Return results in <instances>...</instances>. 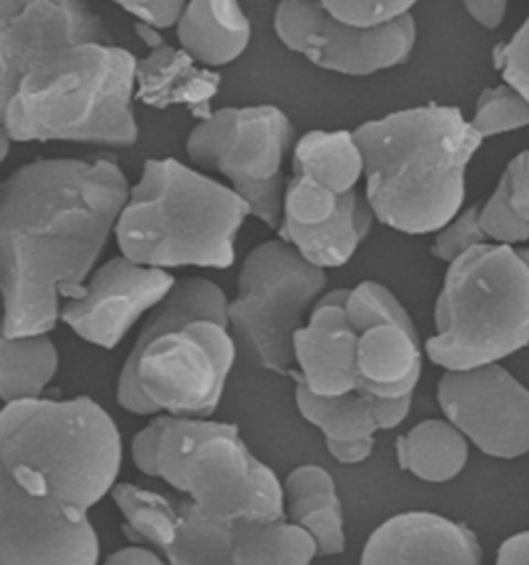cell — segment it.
<instances>
[{
  "label": "cell",
  "instance_id": "6da1fadb",
  "mask_svg": "<svg viewBox=\"0 0 529 565\" xmlns=\"http://www.w3.org/2000/svg\"><path fill=\"white\" fill-rule=\"evenodd\" d=\"M137 63L89 2L25 0L0 21V131L131 148Z\"/></svg>",
  "mask_w": 529,
  "mask_h": 565
},
{
  "label": "cell",
  "instance_id": "7a4b0ae2",
  "mask_svg": "<svg viewBox=\"0 0 529 565\" xmlns=\"http://www.w3.org/2000/svg\"><path fill=\"white\" fill-rule=\"evenodd\" d=\"M131 184L115 160L40 158L0 186L2 335L50 333L116 233Z\"/></svg>",
  "mask_w": 529,
  "mask_h": 565
},
{
  "label": "cell",
  "instance_id": "3957f363",
  "mask_svg": "<svg viewBox=\"0 0 529 565\" xmlns=\"http://www.w3.org/2000/svg\"><path fill=\"white\" fill-rule=\"evenodd\" d=\"M354 134L364 153V198L380 224L436 234L462 212L467 168L484 139L460 108H406Z\"/></svg>",
  "mask_w": 529,
  "mask_h": 565
},
{
  "label": "cell",
  "instance_id": "277c9868",
  "mask_svg": "<svg viewBox=\"0 0 529 565\" xmlns=\"http://www.w3.org/2000/svg\"><path fill=\"white\" fill-rule=\"evenodd\" d=\"M122 435L87 396L9 402L0 413V470L33 498L87 515L112 493Z\"/></svg>",
  "mask_w": 529,
  "mask_h": 565
},
{
  "label": "cell",
  "instance_id": "5b68a950",
  "mask_svg": "<svg viewBox=\"0 0 529 565\" xmlns=\"http://www.w3.org/2000/svg\"><path fill=\"white\" fill-rule=\"evenodd\" d=\"M252 216L231 186L209 179L176 158H151L116 224L120 255L158 269H228L236 238Z\"/></svg>",
  "mask_w": 529,
  "mask_h": 565
},
{
  "label": "cell",
  "instance_id": "8992f818",
  "mask_svg": "<svg viewBox=\"0 0 529 565\" xmlns=\"http://www.w3.org/2000/svg\"><path fill=\"white\" fill-rule=\"evenodd\" d=\"M529 347V266L517 247L486 243L446 267L424 344L445 371L495 365Z\"/></svg>",
  "mask_w": 529,
  "mask_h": 565
},
{
  "label": "cell",
  "instance_id": "52a82bcc",
  "mask_svg": "<svg viewBox=\"0 0 529 565\" xmlns=\"http://www.w3.org/2000/svg\"><path fill=\"white\" fill-rule=\"evenodd\" d=\"M327 292V271L309 264L285 241L250 250L228 307V328L248 359L264 371L296 377L294 335Z\"/></svg>",
  "mask_w": 529,
  "mask_h": 565
},
{
  "label": "cell",
  "instance_id": "ba28073f",
  "mask_svg": "<svg viewBox=\"0 0 529 565\" xmlns=\"http://www.w3.org/2000/svg\"><path fill=\"white\" fill-rule=\"evenodd\" d=\"M294 125L278 106H228L197 122L186 153L198 167L219 172L271 231L283 222V160L294 148Z\"/></svg>",
  "mask_w": 529,
  "mask_h": 565
},
{
  "label": "cell",
  "instance_id": "9c48e42d",
  "mask_svg": "<svg viewBox=\"0 0 529 565\" xmlns=\"http://www.w3.org/2000/svg\"><path fill=\"white\" fill-rule=\"evenodd\" d=\"M273 30L288 51L304 56L313 67L347 77H370L403 65L418 40L412 15L379 30H360L331 18L319 0H280Z\"/></svg>",
  "mask_w": 529,
  "mask_h": 565
},
{
  "label": "cell",
  "instance_id": "30bf717a",
  "mask_svg": "<svg viewBox=\"0 0 529 565\" xmlns=\"http://www.w3.org/2000/svg\"><path fill=\"white\" fill-rule=\"evenodd\" d=\"M436 402L484 456L517 460L529 454V390L500 363L445 371Z\"/></svg>",
  "mask_w": 529,
  "mask_h": 565
},
{
  "label": "cell",
  "instance_id": "8fae6325",
  "mask_svg": "<svg viewBox=\"0 0 529 565\" xmlns=\"http://www.w3.org/2000/svg\"><path fill=\"white\" fill-rule=\"evenodd\" d=\"M184 495L228 524L285 518L283 484L273 468L248 449L238 429L198 446L188 462Z\"/></svg>",
  "mask_w": 529,
  "mask_h": 565
},
{
  "label": "cell",
  "instance_id": "7c38bea8",
  "mask_svg": "<svg viewBox=\"0 0 529 565\" xmlns=\"http://www.w3.org/2000/svg\"><path fill=\"white\" fill-rule=\"evenodd\" d=\"M99 557L87 515L33 498L0 470V565H99Z\"/></svg>",
  "mask_w": 529,
  "mask_h": 565
},
{
  "label": "cell",
  "instance_id": "4fadbf2b",
  "mask_svg": "<svg viewBox=\"0 0 529 565\" xmlns=\"http://www.w3.org/2000/svg\"><path fill=\"white\" fill-rule=\"evenodd\" d=\"M174 284L170 271L118 255L96 267L79 297L63 302L61 321L83 342L112 350L170 295Z\"/></svg>",
  "mask_w": 529,
  "mask_h": 565
},
{
  "label": "cell",
  "instance_id": "5bb4252c",
  "mask_svg": "<svg viewBox=\"0 0 529 565\" xmlns=\"http://www.w3.org/2000/svg\"><path fill=\"white\" fill-rule=\"evenodd\" d=\"M347 295L349 288L327 290L294 335L298 383L316 396L358 392L360 333L347 319Z\"/></svg>",
  "mask_w": 529,
  "mask_h": 565
},
{
  "label": "cell",
  "instance_id": "9a60e30c",
  "mask_svg": "<svg viewBox=\"0 0 529 565\" xmlns=\"http://www.w3.org/2000/svg\"><path fill=\"white\" fill-rule=\"evenodd\" d=\"M358 565H482V547L457 520L401 512L370 532Z\"/></svg>",
  "mask_w": 529,
  "mask_h": 565
},
{
  "label": "cell",
  "instance_id": "2e32d148",
  "mask_svg": "<svg viewBox=\"0 0 529 565\" xmlns=\"http://www.w3.org/2000/svg\"><path fill=\"white\" fill-rule=\"evenodd\" d=\"M222 75L203 67L184 49L164 44L137 63L134 100L155 110L184 106L198 122L214 117Z\"/></svg>",
  "mask_w": 529,
  "mask_h": 565
},
{
  "label": "cell",
  "instance_id": "e0dca14e",
  "mask_svg": "<svg viewBox=\"0 0 529 565\" xmlns=\"http://www.w3.org/2000/svg\"><path fill=\"white\" fill-rule=\"evenodd\" d=\"M418 330L379 323L358 338V392L373 398L412 396L422 377Z\"/></svg>",
  "mask_w": 529,
  "mask_h": 565
},
{
  "label": "cell",
  "instance_id": "ac0fdd59",
  "mask_svg": "<svg viewBox=\"0 0 529 565\" xmlns=\"http://www.w3.org/2000/svg\"><path fill=\"white\" fill-rule=\"evenodd\" d=\"M285 518L309 532L319 557L346 551V515L330 470L319 465L296 466L283 481Z\"/></svg>",
  "mask_w": 529,
  "mask_h": 565
},
{
  "label": "cell",
  "instance_id": "d6986e66",
  "mask_svg": "<svg viewBox=\"0 0 529 565\" xmlns=\"http://www.w3.org/2000/svg\"><path fill=\"white\" fill-rule=\"evenodd\" d=\"M176 35L203 67H226L247 52L252 23L238 0H188Z\"/></svg>",
  "mask_w": 529,
  "mask_h": 565
},
{
  "label": "cell",
  "instance_id": "ffe728a7",
  "mask_svg": "<svg viewBox=\"0 0 529 565\" xmlns=\"http://www.w3.org/2000/svg\"><path fill=\"white\" fill-rule=\"evenodd\" d=\"M375 220L377 217L363 193L349 191L342 200L339 212L330 222L314 228H281L278 234L309 264L327 271L352 262Z\"/></svg>",
  "mask_w": 529,
  "mask_h": 565
},
{
  "label": "cell",
  "instance_id": "44dd1931",
  "mask_svg": "<svg viewBox=\"0 0 529 565\" xmlns=\"http://www.w3.org/2000/svg\"><path fill=\"white\" fill-rule=\"evenodd\" d=\"M469 441L451 420L424 418L396 441L397 465L420 481L441 484L462 475L469 460Z\"/></svg>",
  "mask_w": 529,
  "mask_h": 565
},
{
  "label": "cell",
  "instance_id": "7402d4cb",
  "mask_svg": "<svg viewBox=\"0 0 529 565\" xmlns=\"http://www.w3.org/2000/svg\"><path fill=\"white\" fill-rule=\"evenodd\" d=\"M294 177H306L337 195L356 191L364 179V153L354 131H309L292 150Z\"/></svg>",
  "mask_w": 529,
  "mask_h": 565
},
{
  "label": "cell",
  "instance_id": "603a6c76",
  "mask_svg": "<svg viewBox=\"0 0 529 565\" xmlns=\"http://www.w3.org/2000/svg\"><path fill=\"white\" fill-rule=\"evenodd\" d=\"M58 349L50 333L0 340V398L4 404L44 398L58 373Z\"/></svg>",
  "mask_w": 529,
  "mask_h": 565
},
{
  "label": "cell",
  "instance_id": "cb8c5ba5",
  "mask_svg": "<svg viewBox=\"0 0 529 565\" xmlns=\"http://www.w3.org/2000/svg\"><path fill=\"white\" fill-rule=\"evenodd\" d=\"M231 565H311L319 557L313 536L288 518L236 522Z\"/></svg>",
  "mask_w": 529,
  "mask_h": 565
},
{
  "label": "cell",
  "instance_id": "d4e9b609",
  "mask_svg": "<svg viewBox=\"0 0 529 565\" xmlns=\"http://www.w3.org/2000/svg\"><path fill=\"white\" fill-rule=\"evenodd\" d=\"M110 498L125 518L122 532L132 545L151 548L164 557L181 522V503L176 505L172 499L132 482H116Z\"/></svg>",
  "mask_w": 529,
  "mask_h": 565
},
{
  "label": "cell",
  "instance_id": "484cf974",
  "mask_svg": "<svg viewBox=\"0 0 529 565\" xmlns=\"http://www.w3.org/2000/svg\"><path fill=\"white\" fill-rule=\"evenodd\" d=\"M298 413L302 418L325 435V441H352L375 437L379 431L375 418V399L363 392H352L344 396H316L298 383Z\"/></svg>",
  "mask_w": 529,
  "mask_h": 565
},
{
  "label": "cell",
  "instance_id": "4316f807",
  "mask_svg": "<svg viewBox=\"0 0 529 565\" xmlns=\"http://www.w3.org/2000/svg\"><path fill=\"white\" fill-rule=\"evenodd\" d=\"M164 559L168 565H231V524L205 514L191 499L182 501L181 522Z\"/></svg>",
  "mask_w": 529,
  "mask_h": 565
},
{
  "label": "cell",
  "instance_id": "83f0119b",
  "mask_svg": "<svg viewBox=\"0 0 529 565\" xmlns=\"http://www.w3.org/2000/svg\"><path fill=\"white\" fill-rule=\"evenodd\" d=\"M234 429L238 427L222 420L165 415L164 433H162L160 456H158L160 479L172 489L186 493V470L198 446L214 435L234 431Z\"/></svg>",
  "mask_w": 529,
  "mask_h": 565
},
{
  "label": "cell",
  "instance_id": "f1b7e54d",
  "mask_svg": "<svg viewBox=\"0 0 529 565\" xmlns=\"http://www.w3.org/2000/svg\"><path fill=\"white\" fill-rule=\"evenodd\" d=\"M469 122L482 139L523 131L529 127V100L517 87L503 82L479 94Z\"/></svg>",
  "mask_w": 529,
  "mask_h": 565
},
{
  "label": "cell",
  "instance_id": "f546056e",
  "mask_svg": "<svg viewBox=\"0 0 529 565\" xmlns=\"http://www.w3.org/2000/svg\"><path fill=\"white\" fill-rule=\"evenodd\" d=\"M344 195L306 177H292L283 195L281 228H314L330 222L342 207Z\"/></svg>",
  "mask_w": 529,
  "mask_h": 565
},
{
  "label": "cell",
  "instance_id": "4dcf8cb0",
  "mask_svg": "<svg viewBox=\"0 0 529 565\" xmlns=\"http://www.w3.org/2000/svg\"><path fill=\"white\" fill-rule=\"evenodd\" d=\"M346 313L349 323L358 330V333L379 323H397V326L415 330L412 317L396 295L387 286L373 280H366L349 288Z\"/></svg>",
  "mask_w": 529,
  "mask_h": 565
},
{
  "label": "cell",
  "instance_id": "1f68e13d",
  "mask_svg": "<svg viewBox=\"0 0 529 565\" xmlns=\"http://www.w3.org/2000/svg\"><path fill=\"white\" fill-rule=\"evenodd\" d=\"M479 224L488 241L495 245L523 247L529 243V222L515 212L509 181L505 174L496 183L493 195L484 205H479Z\"/></svg>",
  "mask_w": 529,
  "mask_h": 565
},
{
  "label": "cell",
  "instance_id": "d6a6232c",
  "mask_svg": "<svg viewBox=\"0 0 529 565\" xmlns=\"http://www.w3.org/2000/svg\"><path fill=\"white\" fill-rule=\"evenodd\" d=\"M331 18L360 30H379L412 15L418 0H319Z\"/></svg>",
  "mask_w": 529,
  "mask_h": 565
},
{
  "label": "cell",
  "instance_id": "836d02e7",
  "mask_svg": "<svg viewBox=\"0 0 529 565\" xmlns=\"http://www.w3.org/2000/svg\"><path fill=\"white\" fill-rule=\"evenodd\" d=\"M486 243H490V241L479 224V205H472V207H463L462 212L453 217L445 228H441L439 233L434 234V243H432L430 253L439 262L451 266L465 253L476 249L479 245H486Z\"/></svg>",
  "mask_w": 529,
  "mask_h": 565
},
{
  "label": "cell",
  "instance_id": "e575fe53",
  "mask_svg": "<svg viewBox=\"0 0 529 565\" xmlns=\"http://www.w3.org/2000/svg\"><path fill=\"white\" fill-rule=\"evenodd\" d=\"M493 63L503 82L517 87L529 100V15L507 42L496 46Z\"/></svg>",
  "mask_w": 529,
  "mask_h": 565
},
{
  "label": "cell",
  "instance_id": "d590c367",
  "mask_svg": "<svg viewBox=\"0 0 529 565\" xmlns=\"http://www.w3.org/2000/svg\"><path fill=\"white\" fill-rule=\"evenodd\" d=\"M127 11L137 23H145L155 30L176 28L188 0H110Z\"/></svg>",
  "mask_w": 529,
  "mask_h": 565
},
{
  "label": "cell",
  "instance_id": "8d00e7d4",
  "mask_svg": "<svg viewBox=\"0 0 529 565\" xmlns=\"http://www.w3.org/2000/svg\"><path fill=\"white\" fill-rule=\"evenodd\" d=\"M165 415L151 416L148 425L139 429L131 441L132 465L137 470L151 479H160V444H162V433H164Z\"/></svg>",
  "mask_w": 529,
  "mask_h": 565
},
{
  "label": "cell",
  "instance_id": "74e56055",
  "mask_svg": "<svg viewBox=\"0 0 529 565\" xmlns=\"http://www.w3.org/2000/svg\"><path fill=\"white\" fill-rule=\"evenodd\" d=\"M509 181L511 205L515 212L529 222V148L519 151L503 172Z\"/></svg>",
  "mask_w": 529,
  "mask_h": 565
},
{
  "label": "cell",
  "instance_id": "f35d334b",
  "mask_svg": "<svg viewBox=\"0 0 529 565\" xmlns=\"http://www.w3.org/2000/svg\"><path fill=\"white\" fill-rule=\"evenodd\" d=\"M467 15L474 19L484 30H498L509 11V0H462Z\"/></svg>",
  "mask_w": 529,
  "mask_h": 565
},
{
  "label": "cell",
  "instance_id": "ab89813d",
  "mask_svg": "<svg viewBox=\"0 0 529 565\" xmlns=\"http://www.w3.org/2000/svg\"><path fill=\"white\" fill-rule=\"evenodd\" d=\"M375 399V418L379 425V431H391L399 427L410 413H412V396L401 398H373Z\"/></svg>",
  "mask_w": 529,
  "mask_h": 565
},
{
  "label": "cell",
  "instance_id": "60d3db41",
  "mask_svg": "<svg viewBox=\"0 0 529 565\" xmlns=\"http://www.w3.org/2000/svg\"><path fill=\"white\" fill-rule=\"evenodd\" d=\"M327 451L333 460L339 465L356 466L366 462L373 456L375 449V437L366 439H352V441H325Z\"/></svg>",
  "mask_w": 529,
  "mask_h": 565
},
{
  "label": "cell",
  "instance_id": "b9f144b4",
  "mask_svg": "<svg viewBox=\"0 0 529 565\" xmlns=\"http://www.w3.org/2000/svg\"><path fill=\"white\" fill-rule=\"evenodd\" d=\"M495 565H529V531L509 536L498 547Z\"/></svg>",
  "mask_w": 529,
  "mask_h": 565
},
{
  "label": "cell",
  "instance_id": "7bdbcfd3",
  "mask_svg": "<svg viewBox=\"0 0 529 565\" xmlns=\"http://www.w3.org/2000/svg\"><path fill=\"white\" fill-rule=\"evenodd\" d=\"M101 565H168L164 557L158 555L155 551L141 545H131V547L118 548L112 555L106 557Z\"/></svg>",
  "mask_w": 529,
  "mask_h": 565
},
{
  "label": "cell",
  "instance_id": "ee69618b",
  "mask_svg": "<svg viewBox=\"0 0 529 565\" xmlns=\"http://www.w3.org/2000/svg\"><path fill=\"white\" fill-rule=\"evenodd\" d=\"M134 32L139 35V40L148 46V51H155V49H160V46L165 44L162 32L151 28V25H145V23H134Z\"/></svg>",
  "mask_w": 529,
  "mask_h": 565
},
{
  "label": "cell",
  "instance_id": "f6af8a7d",
  "mask_svg": "<svg viewBox=\"0 0 529 565\" xmlns=\"http://www.w3.org/2000/svg\"><path fill=\"white\" fill-rule=\"evenodd\" d=\"M517 250H519V255L523 257V262L529 266V247H517Z\"/></svg>",
  "mask_w": 529,
  "mask_h": 565
},
{
  "label": "cell",
  "instance_id": "bcb514c9",
  "mask_svg": "<svg viewBox=\"0 0 529 565\" xmlns=\"http://www.w3.org/2000/svg\"><path fill=\"white\" fill-rule=\"evenodd\" d=\"M296 2H313V0H296Z\"/></svg>",
  "mask_w": 529,
  "mask_h": 565
}]
</instances>
